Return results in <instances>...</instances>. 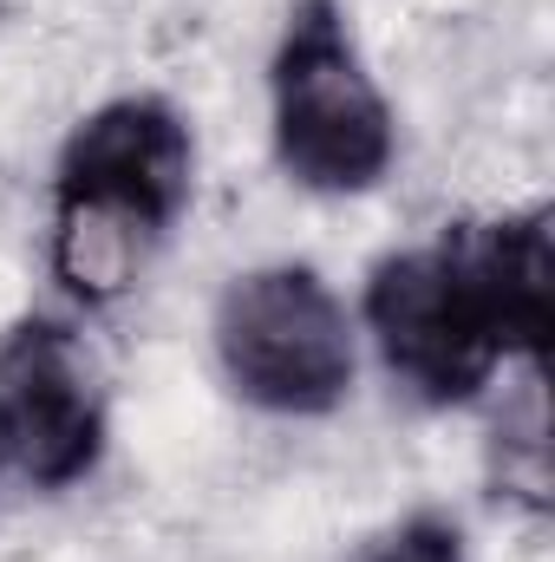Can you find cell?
Masks as SVG:
<instances>
[{
	"mask_svg": "<svg viewBox=\"0 0 555 562\" xmlns=\"http://www.w3.org/2000/svg\"><path fill=\"white\" fill-rule=\"evenodd\" d=\"M555 314L550 210L457 223L386 256L366 281V327L386 373L424 406H464L510 353H543Z\"/></svg>",
	"mask_w": 555,
	"mask_h": 562,
	"instance_id": "6da1fadb",
	"label": "cell"
},
{
	"mask_svg": "<svg viewBox=\"0 0 555 562\" xmlns=\"http://www.w3.org/2000/svg\"><path fill=\"white\" fill-rule=\"evenodd\" d=\"M196 144L163 99H112L59 150L53 269L79 301H112L150 269L190 210Z\"/></svg>",
	"mask_w": 555,
	"mask_h": 562,
	"instance_id": "7a4b0ae2",
	"label": "cell"
},
{
	"mask_svg": "<svg viewBox=\"0 0 555 562\" xmlns=\"http://www.w3.org/2000/svg\"><path fill=\"white\" fill-rule=\"evenodd\" d=\"M275 157L301 190L360 196L393 170V112L340 0H294L269 66Z\"/></svg>",
	"mask_w": 555,
	"mask_h": 562,
	"instance_id": "3957f363",
	"label": "cell"
},
{
	"mask_svg": "<svg viewBox=\"0 0 555 562\" xmlns=\"http://www.w3.org/2000/svg\"><path fill=\"white\" fill-rule=\"evenodd\" d=\"M223 380L281 419H320L353 386V321L314 269H256L236 276L216 307Z\"/></svg>",
	"mask_w": 555,
	"mask_h": 562,
	"instance_id": "277c9868",
	"label": "cell"
},
{
	"mask_svg": "<svg viewBox=\"0 0 555 562\" xmlns=\"http://www.w3.org/2000/svg\"><path fill=\"white\" fill-rule=\"evenodd\" d=\"M105 451V393L59 321H20L0 340V458L33 491L79 484Z\"/></svg>",
	"mask_w": 555,
	"mask_h": 562,
	"instance_id": "5b68a950",
	"label": "cell"
},
{
	"mask_svg": "<svg viewBox=\"0 0 555 562\" xmlns=\"http://www.w3.org/2000/svg\"><path fill=\"white\" fill-rule=\"evenodd\" d=\"M360 562H471V557H464L457 524H444V517H406L399 530H386Z\"/></svg>",
	"mask_w": 555,
	"mask_h": 562,
	"instance_id": "8992f818",
	"label": "cell"
}]
</instances>
